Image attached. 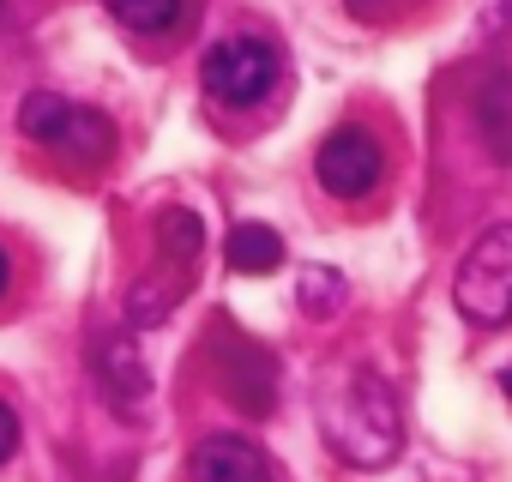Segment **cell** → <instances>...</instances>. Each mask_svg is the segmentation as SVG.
Segmentation results:
<instances>
[{"instance_id":"cell-5","label":"cell","mask_w":512,"mask_h":482,"mask_svg":"<svg viewBox=\"0 0 512 482\" xmlns=\"http://www.w3.org/2000/svg\"><path fill=\"white\" fill-rule=\"evenodd\" d=\"M19 127H25V139L61 151V157H73V163H103L109 145H115L109 115H97V109H85V103H67V97H55V91H31V97L19 103Z\"/></svg>"},{"instance_id":"cell-13","label":"cell","mask_w":512,"mask_h":482,"mask_svg":"<svg viewBox=\"0 0 512 482\" xmlns=\"http://www.w3.org/2000/svg\"><path fill=\"white\" fill-rule=\"evenodd\" d=\"M7 284H13V260H7V248H0V296H7Z\"/></svg>"},{"instance_id":"cell-4","label":"cell","mask_w":512,"mask_h":482,"mask_svg":"<svg viewBox=\"0 0 512 482\" xmlns=\"http://www.w3.org/2000/svg\"><path fill=\"white\" fill-rule=\"evenodd\" d=\"M452 302L470 326H512V223L476 235V248L452 278Z\"/></svg>"},{"instance_id":"cell-9","label":"cell","mask_w":512,"mask_h":482,"mask_svg":"<svg viewBox=\"0 0 512 482\" xmlns=\"http://www.w3.org/2000/svg\"><path fill=\"white\" fill-rule=\"evenodd\" d=\"M97 380H103V392L115 398V404H133V398H145V362L133 356V344L127 338H103L97 344Z\"/></svg>"},{"instance_id":"cell-1","label":"cell","mask_w":512,"mask_h":482,"mask_svg":"<svg viewBox=\"0 0 512 482\" xmlns=\"http://www.w3.org/2000/svg\"><path fill=\"white\" fill-rule=\"evenodd\" d=\"M320 434L326 446L356 464V470H380L398 458L404 446V416H398V398L380 374L368 368H344L320 386Z\"/></svg>"},{"instance_id":"cell-6","label":"cell","mask_w":512,"mask_h":482,"mask_svg":"<svg viewBox=\"0 0 512 482\" xmlns=\"http://www.w3.org/2000/svg\"><path fill=\"white\" fill-rule=\"evenodd\" d=\"M314 169H320V187H326L332 199H368V193L380 187L386 157H380V145H374L362 127H338V133L320 145Z\"/></svg>"},{"instance_id":"cell-2","label":"cell","mask_w":512,"mask_h":482,"mask_svg":"<svg viewBox=\"0 0 512 482\" xmlns=\"http://www.w3.org/2000/svg\"><path fill=\"white\" fill-rule=\"evenodd\" d=\"M199 241H205V229H199L193 211L169 205V211L157 217V278L133 284V296H127V320H133V326H157V320L187 296L193 260H199Z\"/></svg>"},{"instance_id":"cell-14","label":"cell","mask_w":512,"mask_h":482,"mask_svg":"<svg viewBox=\"0 0 512 482\" xmlns=\"http://www.w3.org/2000/svg\"><path fill=\"white\" fill-rule=\"evenodd\" d=\"M506 392H512V374H506Z\"/></svg>"},{"instance_id":"cell-8","label":"cell","mask_w":512,"mask_h":482,"mask_svg":"<svg viewBox=\"0 0 512 482\" xmlns=\"http://www.w3.org/2000/svg\"><path fill=\"white\" fill-rule=\"evenodd\" d=\"M278 260H284V235L272 223H235L229 229V272L266 278V272H278Z\"/></svg>"},{"instance_id":"cell-10","label":"cell","mask_w":512,"mask_h":482,"mask_svg":"<svg viewBox=\"0 0 512 482\" xmlns=\"http://www.w3.org/2000/svg\"><path fill=\"white\" fill-rule=\"evenodd\" d=\"M103 7H109L115 25H127V31H139V37L175 31V19H181V0H103Z\"/></svg>"},{"instance_id":"cell-3","label":"cell","mask_w":512,"mask_h":482,"mask_svg":"<svg viewBox=\"0 0 512 482\" xmlns=\"http://www.w3.org/2000/svg\"><path fill=\"white\" fill-rule=\"evenodd\" d=\"M278 73H284V61H278V49L266 37H223L199 61L205 97L217 109H260L278 91Z\"/></svg>"},{"instance_id":"cell-12","label":"cell","mask_w":512,"mask_h":482,"mask_svg":"<svg viewBox=\"0 0 512 482\" xmlns=\"http://www.w3.org/2000/svg\"><path fill=\"white\" fill-rule=\"evenodd\" d=\"M13 452H19V410L0 398V464H7Z\"/></svg>"},{"instance_id":"cell-11","label":"cell","mask_w":512,"mask_h":482,"mask_svg":"<svg viewBox=\"0 0 512 482\" xmlns=\"http://www.w3.org/2000/svg\"><path fill=\"white\" fill-rule=\"evenodd\" d=\"M344 302V278H332L326 266H308V278H302V308L308 314H332Z\"/></svg>"},{"instance_id":"cell-7","label":"cell","mask_w":512,"mask_h":482,"mask_svg":"<svg viewBox=\"0 0 512 482\" xmlns=\"http://www.w3.org/2000/svg\"><path fill=\"white\" fill-rule=\"evenodd\" d=\"M193 482H272V458L247 434H205L187 458Z\"/></svg>"}]
</instances>
